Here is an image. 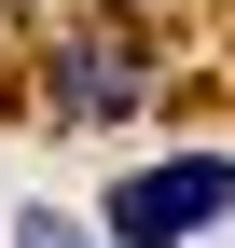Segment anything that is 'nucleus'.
<instances>
[{"label": "nucleus", "mask_w": 235, "mask_h": 248, "mask_svg": "<svg viewBox=\"0 0 235 248\" xmlns=\"http://www.w3.org/2000/svg\"><path fill=\"white\" fill-rule=\"evenodd\" d=\"M235 207V152H180V166H138L111 193V248H180Z\"/></svg>", "instance_id": "f257e3e1"}, {"label": "nucleus", "mask_w": 235, "mask_h": 248, "mask_svg": "<svg viewBox=\"0 0 235 248\" xmlns=\"http://www.w3.org/2000/svg\"><path fill=\"white\" fill-rule=\"evenodd\" d=\"M138 97H152V42H125L111 14H83L69 42H55V110H83V124H125Z\"/></svg>", "instance_id": "f03ea898"}, {"label": "nucleus", "mask_w": 235, "mask_h": 248, "mask_svg": "<svg viewBox=\"0 0 235 248\" xmlns=\"http://www.w3.org/2000/svg\"><path fill=\"white\" fill-rule=\"evenodd\" d=\"M14 248H97V234H83V221H55V207H28V221H14Z\"/></svg>", "instance_id": "7ed1b4c3"}]
</instances>
